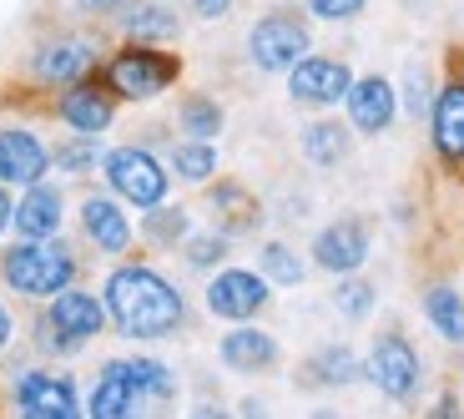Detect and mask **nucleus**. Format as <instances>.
<instances>
[{
    "mask_svg": "<svg viewBox=\"0 0 464 419\" xmlns=\"http://www.w3.org/2000/svg\"><path fill=\"white\" fill-rule=\"evenodd\" d=\"M106 318L116 324V334L127 338H167L182 328L187 303L172 283L147 263H121L106 278Z\"/></svg>",
    "mask_w": 464,
    "mask_h": 419,
    "instance_id": "f257e3e1",
    "label": "nucleus"
},
{
    "mask_svg": "<svg viewBox=\"0 0 464 419\" xmlns=\"http://www.w3.org/2000/svg\"><path fill=\"white\" fill-rule=\"evenodd\" d=\"M0 278L25 298H56L76 283V253L61 238H25L21 248L0 253Z\"/></svg>",
    "mask_w": 464,
    "mask_h": 419,
    "instance_id": "f03ea898",
    "label": "nucleus"
},
{
    "mask_svg": "<svg viewBox=\"0 0 464 419\" xmlns=\"http://www.w3.org/2000/svg\"><path fill=\"white\" fill-rule=\"evenodd\" d=\"M177 76H182V56H172V51H162V46H141V41H131L127 51H116V56L106 61V92H111L116 102H151V96H162Z\"/></svg>",
    "mask_w": 464,
    "mask_h": 419,
    "instance_id": "7ed1b4c3",
    "label": "nucleus"
},
{
    "mask_svg": "<svg viewBox=\"0 0 464 419\" xmlns=\"http://www.w3.org/2000/svg\"><path fill=\"white\" fill-rule=\"evenodd\" d=\"M106 328V303L92 298V293L82 288H61L56 298H51L46 318L35 324V344L51 354H76L86 344V338H96Z\"/></svg>",
    "mask_w": 464,
    "mask_h": 419,
    "instance_id": "20e7f679",
    "label": "nucleus"
},
{
    "mask_svg": "<svg viewBox=\"0 0 464 419\" xmlns=\"http://www.w3.org/2000/svg\"><path fill=\"white\" fill-rule=\"evenodd\" d=\"M102 172L106 182H111V192L121 202H131V208H157V202H167V167L151 157L147 147H111L102 157Z\"/></svg>",
    "mask_w": 464,
    "mask_h": 419,
    "instance_id": "39448f33",
    "label": "nucleus"
},
{
    "mask_svg": "<svg viewBox=\"0 0 464 419\" xmlns=\"http://www.w3.org/2000/svg\"><path fill=\"white\" fill-rule=\"evenodd\" d=\"M308 46H314V35H308L298 11H267L247 31V56L257 71H293L308 56Z\"/></svg>",
    "mask_w": 464,
    "mask_h": 419,
    "instance_id": "423d86ee",
    "label": "nucleus"
},
{
    "mask_svg": "<svg viewBox=\"0 0 464 419\" xmlns=\"http://www.w3.org/2000/svg\"><path fill=\"white\" fill-rule=\"evenodd\" d=\"M35 86H71V82H86L96 71V46L86 35H51L31 51L25 61Z\"/></svg>",
    "mask_w": 464,
    "mask_h": 419,
    "instance_id": "0eeeda50",
    "label": "nucleus"
},
{
    "mask_svg": "<svg viewBox=\"0 0 464 419\" xmlns=\"http://www.w3.org/2000/svg\"><path fill=\"white\" fill-rule=\"evenodd\" d=\"M363 374L379 385V395L414 399V389H419V354H414V344H409L404 334H379L373 338V349H369V359H363Z\"/></svg>",
    "mask_w": 464,
    "mask_h": 419,
    "instance_id": "6e6552de",
    "label": "nucleus"
},
{
    "mask_svg": "<svg viewBox=\"0 0 464 419\" xmlns=\"http://www.w3.org/2000/svg\"><path fill=\"white\" fill-rule=\"evenodd\" d=\"M267 298H273V288H267V278L253 268H222L218 278L208 283V308L218 318H232V324L257 318L267 308Z\"/></svg>",
    "mask_w": 464,
    "mask_h": 419,
    "instance_id": "1a4fd4ad",
    "label": "nucleus"
},
{
    "mask_svg": "<svg viewBox=\"0 0 464 419\" xmlns=\"http://www.w3.org/2000/svg\"><path fill=\"white\" fill-rule=\"evenodd\" d=\"M353 86V71L334 56H303L288 71V96L298 106H338Z\"/></svg>",
    "mask_w": 464,
    "mask_h": 419,
    "instance_id": "9d476101",
    "label": "nucleus"
},
{
    "mask_svg": "<svg viewBox=\"0 0 464 419\" xmlns=\"http://www.w3.org/2000/svg\"><path fill=\"white\" fill-rule=\"evenodd\" d=\"M15 409L25 419H76L82 414V399H76V385H71L66 374L31 369L15 385Z\"/></svg>",
    "mask_w": 464,
    "mask_h": 419,
    "instance_id": "9b49d317",
    "label": "nucleus"
},
{
    "mask_svg": "<svg viewBox=\"0 0 464 419\" xmlns=\"http://www.w3.org/2000/svg\"><path fill=\"white\" fill-rule=\"evenodd\" d=\"M363 258H369V228L359 218H338L314 238V263L324 273H338V278L343 273H359Z\"/></svg>",
    "mask_w": 464,
    "mask_h": 419,
    "instance_id": "f8f14e48",
    "label": "nucleus"
},
{
    "mask_svg": "<svg viewBox=\"0 0 464 419\" xmlns=\"http://www.w3.org/2000/svg\"><path fill=\"white\" fill-rule=\"evenodd\" d=\"M56 117L66 122L71 132H82V137H102L116 122V96L102 92V86H92V82H71V86H61V96H56Z\"/></svg>",
    "mask_w": 464,
    "mask_h": 419,
    "instance_id": "ddd939ff",
    "label": "nucleus"
},
{
    "mask_svg": "<svg viewBox=\"0 0 464 419\" xmlns=\"http://www.w3.org/2000/svg\"><path fill=\"white\" fill-rule=\"evenodd\" d=\"M51 167V147L25 127H0V182L5 187H31Z\"/></svg>",
    "mask_w": 464,
    "mask_h": 419,
    "instance_id": "4468645a",
    "label": "nucleus"
},
{
    "mask_svg": "<svg viewBox=\"0 0 464 419\" xmlns=\"http://www.w3.org/2000/svg\"><path fill=\"white\" fill-rule=\"evenodd\" d=\"M343 102H348V127L363 132V137L389 132V122H394V112H399V96L383 76H359V82L348 86Z\"/></svg>",
    "mask_w": 464,
    "mask_h": 419,
    "instance_id": "2eb2a0df",
    "label": "nucleus"
},
{
    "mask_svg": "<svg viewBox=\"0 0 464 419\" xmlns=\"http://www.w3.org/2000/svg\"><path fill=\"white\" fill-rule=\"evenodd\" d=\"M218 354L237 374H267V369H278V359H283L278 338L263 334V328H232V334H222Z\"/></svg>",
    "mask_w": 464,
    "mask_h": 419,
    "instance_id": "dca6fc26",
    "label": "nucleus"
},
{
    "mask_svg": "<svg viewBox=\"0 0 464 419\" xmlns=\"http://www.w3.org/2000/svg\"><path fill=\"white\" fill-rule=\"evenodd\" d=\"M434 122V151L444 162H464V82H444L430 106Z\"/></svg>",
    "mask_w": 464,
    "mask_h": 419,
    "instance_id": "f3484780",
    "label": "nucleus"
},
{
    "mask_svg": "<svg viewBox=\"0 0 464 419\" xmlns=\"http://www.w3.org/2000/svg\"><path fill=\"white\" fill-rule=\"evenodd\" d=\"M82 228H86V238L96 243V253H111V258H121L131 248V222H127V212L116 208L111 198H86L82 202Z\"/></svg>",
    "mask_w": 464,
    "mask_h": 419,
    "instance_id": "a211bd4d",
    "label": "nucleus"
},
{
    "mask_svg": "<svg viewBox=\"0 0 464 419\" xmlns=\"http://www.w3.org/2000/svg\"><path fill=\"white\" fill-rule=\"evenodd\" d=\"M208 212H212V222H218L227 238H237V233H253L257 222H263V208H257V198L247 192L243 182H218L208 192Z\"/></svg>",
    "mask_w": 464,
    "mask_h": 419,
    "instance_id": "6ab92c4d",
    "label": "nucleus"
},
{
    "mask_svg": "<svg viewBox=\"0 0 464 419\" xmlns=\"http://www.w3.org/2000/svg\"><path fill=\"white\" fill-rule=\"evenodd\" d=\"M121 35H127V41H141V46H162V41H177V35H182V21H177V11L162 5V0H137V5L127 0Z\"/></svg>",
    "mask_w": 464,
    "mask_h": 419,
    "instance_id": "aec40b11",
    "label": "nucleus"
},
{
    "mask_svg": "<svg viewBox=\"0 0 464 419\" xmlns=\"http://www.w3.org/2000/svg\"><path fill=\"white\" fill-rule=\"evenodd\" d=\"M11 222H15V233L21 238H56V228H61V192L46 187V182H31L25 187V198L15 202Z\"/></svg>",
    "mask_w": 464,
    "mask_h": 419,
    "instance_id": "412c9836",
    "label": "nucleus"
},
{
    "mask_svg": "<svg viewBox=\"0 0 464 419\" xmlns=\"http://www.w3.org/2000/svg\"><path fill=\"white\" fill-rule=\"evenodd\" d=\"M111 374H121L131 389H137V399H157V404H167V399H177V379L167 364L157 359H111L106 364Z\"/></svg>",
    "mask_w": 464,
    "mask_h": 419,
    "instance_id": "4be33fe9",
    "label": "nucleus"
},
{
    "mask_svg": "<svg viewBox=\"0 0 464 419\" xmlns=\"http://www.w3.org/2000/svg\"><path fill=\"white\" fill-rule=\"evenodd\" d=\"M424 318H430V328H434L440 338L464 344V298H459V288H450V283H434V288L424 293Z\"/></svg>",
    "mask_w": 464,
    "mask_h": 419,
    "instance_id": "5701e85b",
    "label": "nucleus"
},
{
    "mask_svg": "<svg viewBox=\"0 0 464 419\" xmlns=\"http://www.w3.org/2000/svg\"><path fill=\"white\" fill-rule=\"evenodd\" d=\"M298 147H303V157L314 167H338L348 157V127H338V122H308L303 127V137H298Z\"/></svg>",
    "mask_w": 464,
    "mask_h": 419,
    "instance_id": "b1692460",
    "label": "nucleus"
},
{
    "mask_svg": "<svg viewBox=\"0 0 464 419\" xmlns=\"http://www.w3.org/2000/svg\"><path fill=\"white\" fill-rule=\"evenodd\" d=\"M137 389L121 379V374H111L106 369L102 379H96V389H92V399H86V414H96V419H127V414H137Z\"/></svg>",
    "mask_w": 464,
    "mask_h": 419,
    "instance_id": "393cba45",
    "label": "nucleus"
},
{
    "mask_svg": "<svg viewBox=\"0 0 464 419\" xmlns=\"http://www.w3.org/2000/svg\"><path fill=\"white\" fill-rule=\"evenodd\" d=\"M308 369H314V385H328V389H343L353 385L363 374L359 354L348 349V344H328V349H318L314 359H308Z\"/></svg>",
    "mask_w": 464,
    "mask_h": 419,
    "instance_id": "a878e982",
    "label": "nucleus"
},
{
    "mask_svg": "<svg viewBox=\"0 0 464 419\" xmlns=\"http://www.w3.org/2000/svg\"><path fill=\"white\" fill-rule=\"evenodd\" d=\"M177 127H182L187 137H198V141H212L222 132V106L212 102V96H182V106H177Z\"/></svg>",
    "mask_w": 464,
    "mask_h": 419,
    "instance_id": "bb28decb",
    "label": "nucleus"
},
{
    "mask_svg": "<svg viewBox=\"0 0 464 419\" xmlns=\"http://www.w3.org/2000/svg\"><path fill=\"white\" fill-rule=\"evenodd\" d=\"M172 167L182 182H212V172H218V151H212V141H198L187 137L172 147Z\"/></svg>",
    "mask_w": 464,
    "mask_h": 419,
    "instance_id": "cd10ccee",
    "label": "nucleus"
},
{
    "mask_svg": "<svg viewBox=\"0 0 464 419\" xmlns=\"http://www.w3.org/2000/svg\"><path fill=\"white\" fill-rule=\"evenodd\" d=\"M147 243L157 248H177L187 233H192V218H187V208H167V202H157V208H147Z\"/></svg>",
    "mask_w": 464,
    "mask_h": 419,
    "instance_id": "c85d7f7f",
    "label": "nucleus"
},
{
    "mask_svg": "<svg viewBox=\"0 0 464 419\" xmlns=\"http://www.w3.org/2000/svg\"><path fill=\"white\" fill-rule=\"evenodd\" d=\"M102 157H106V151L96 147V137H82V132H76L71 141H61V147H51V167H61V172H71V177L92 172Z\"/></svg>",
    "mask_w": 464,
    "mask_h": 419,
    "instance_id": "c756f323",
    "label": "nucleus"
},
{
    "mask_svg": "<svg viewBox=\"0 0 464 419\" xmlns=\"http://www.w3.org/2000/svg\"><path fill=\"white\" fill-rule=\"evenodd\" d=\"M334 308L348 318V324H363V318L373 314V283H369V278H353V273H343V283L334 288Z\"/></svg>",
    "mask_w": 464,
    "mask_h": 419,
    "instance_id": "7c9ffc66",
    "label": "nucleus"
},
{
    "mask_svg": "<svg viewBox=\"0 0 464 419\" xmlns=\"http://www.w3.org/2000/svg\"><path fill=\"white\" fill-rule=\"evenodd\" d=\"M263 278L267 283H283V288H298V283H303L298 253H293V248H283V243H267L263 248Z\"/></svg>",
    "mask_w": 464,
    "mask_h": 419,
    "instance_id": "2f4dec72",
    "label": "nucleus"
},
{
    "mask_svg": "<svg viewBox=\"0 0 464 419\" xmlns=\"http://www.w3.org/2000/svg\"><path fill=\"white\" fill-rule=\"evenodd\" d=\"M182 248H187V263L192 268H212V263L227 258V233L222 228H212V233H187Z\"/></svg>",
    "mask_w": 464,
    "mask_h": 419,
    "instance_id": "473e14b6",
    "label": "nucleus"
},
{
    "mask_svg": "<svg viewBox=\"0 0 464 419\" xmlns=\"http://www.w3.org/2000/svg\"><path fill=\"white\" fill-rule=\"evenodd\" d=\"M430 106H434L430 71L414 61V66H409V76H404V112H409V117H430Z\"/></svg>",
    "mask_w": 464,
    "mask_h": 419,
    "instance_id": "72a5a7b5",
    "label": "nucleus"
},
{
    "mask_svg": "<svg viewBox=\"0 0 464 419\" xmlns=\"http://www.w3.org/2000/svg\"><path fill=\"white\" fill-rule=\"evenodd\" d=\"M363 5H369V0H308V11H314L318 21H353Z\"/></svg>",
    "mask_w": 464,
    "mask_h": 419,
    "instance_id": "f704fd0d",
    "label": "nucleus"
},
{
    "mask_svg": "<svg viewBox=\"0 0 464 419\" xmlns=\"http://www.w3.org/2000/svg\"><path fill=\"white\" fill-rule=\"evenodd\" d=\"M71 5H76L82 15H121L127 0H71Z\"/></svg>",
    "mask_w": 464,
    "mask_h": 419,
    "instance_id": "c9c22d12",
    "label": "nucleus"
},
{
    "mask_svg": "<svg viewBox=\"0 0 464 419\" xmlns=\"http://www.w3.org/2000/svg\"><path fill=\"white\" fill-rule=\"evenodd\" d=\"M237 0H192V11H198V21H222V15L232 11Z\"/></svg>",
    "mask_w": 464,
    "mask_h": 419,
    "instance_id": "e433bc0d",
    "label": "nucleus"
},
{
    "mask_svg": "<svg viewBox=\"0 0 464 419\" xmlns=\"http://www.w3.org/2000/svg\"><path fill=\"white\" fill-rule=\"evenodd\" d=\"M11 212H15V202L5 198V182H0V233H5V228H11Z\"/></svg>",
    "mask_w": 464,
    "mask_h": 419,
    "instance_id": "4c0bfd02",
    "label": "nucleus"
},
{
    "mask_svg": "<svg viewBox=\"0 0 464 419\" xmlns=\"http://www.w3.org/2000/svg\"><path fill=\"white\" fill-rule=\"evenodd\" d=\"M5 344H11V308L0 303V349H5Z\"/></svg>",
    "mask_w": 464,
    "mask_h": 419,
    "instance_id": "58836bf2",
    "label": "nucleus"
}]
</instances>
